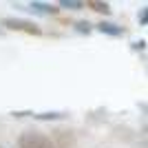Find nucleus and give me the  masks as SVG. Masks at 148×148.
<instances>
[{
    "instance_id": "obj_1",
    "label": "nucleus",
    "mask_w": 148,
    "mask_h": 148,
    "mask_svg": "<svg viewBox=\"0 0 148 148\" xmlns=\"http://www.w3.org/2000/svg\"><path fill=\"white\" fill-rule=\"evenodd\" d=\"M18 148H56V142L40 130H25L18 137Z\"/></svg>"
},
{
    "instance_id": "obj_4",
    "label": "nucleus",
    "mask_w": 148,
    "mask_h": 148,
    "mask_svg": "<svg viewBox=\"0 0 148 148\" xmlns=\"http://www.w3.org/2000/svg\"><path fill=\"white\" fill-rule=\"evenodd\" d=\"M86 5L91 7L93 11H97V13H111V5H108V2H97V0H88Z\"/></svg>"
},
{
    "instance_id": "obj_7",
    "label": "nucleus",
    "mask_w": 148,
    "mask_h": 148,
    "mask_svg": "<svg viewBox=\"0 0 148 148\" xmlns=\"http://www.w3.org/2000/svg\"><path fill=\"white\" fill-rule=\"evenodd\" d=\"M36 119H62L64 117V113H38L33 115Z\"/></svg>"
},
{
    "instance_id": "obj_2",
    "label": "nucleus",
    "mask_w": 148,
    "mask_h": 148,
    "mask_svg": "<svg viewBox=\"0 0 148 148\" xmlns=\"http://www.w3.org/2000/svg\"><path fill=\"white\" fill-rule=\"evenodd\" d=\"M2 25L9 27V29H13V31H27V33H33V36H40V33H42L40 27H36L33 22L18 20V18H5V20H2Z\"/></svg>"
},
{
    "instance_id": "obj_3",
    "label": "nucleus",
    "mask_w": 148,
    "mask_h": 148,
    "mask_svg": "<svg viewBox=\"0 0 148 148\" xmlns=\"http://www.w3.org/2000/svg\"><path fill=\"white\" fill-rule=\"evenodd\" d=\"M97 29L102 31V33H108V36H122V33H124V29H122V27L111 25V22H99V25H97Z\"/></svg>"
},
{
    "instance_id": "obj_10",
    "label": "nucleus",
    "mask_w": 148,
    "mask_h": 148,
    "mask_svg": "<svg viewBox=\"0 0 148 148\" xmlns=\"http://www.w3.org/2000/svg\"><path fill=\"white\" fill-rule=\"evenodd\" d=\"M0 148H2V146H0Z\"/></svg>"
},
{
    "instance_id": "obj_5",
    "label": "nucleus",
    "mask_w": 148,
    "mask_h": 148,
    "mask_svg": "<svg viewBox=\"0 0 148 148\" xmlns=\"http://www.w3.org/2000/svg\"><path fill=\"white\" fill-rule=\"evenodd\" d=\"M31 9L40 13H58V9L53 5H47V2H31Z\"/></svg>"
},
{
    "instance_id": "obj_9",
    "label": "nucleus",
    "mask_w": 148,
    "mask_h": 148,
    "mask_svg": "<svg viewBox=\"0 0 148 148\" xmlns=\"http://www.w3.org/2000/svg\"><path fill=\"white\" fill-rule=\"evenodd\" d=\"M75 27H77V31H86V33L91 31V25H88V22H77Z\"/></svg>"
},
{
    "instance_id": "obj_6",
    "label": "nucleus",
    "mask_w": 148,
    "mask_h": 148,
    "mask_svg": "<svg viewBox=\"0 0 148 148\" xmlns=\"http://www.w3.org/2000/svg\"><path fill=\"white\" fill-rule=\"evenodd\" d=\"M60 7H64V9H82L84 2H77V0H60Z\"/></svg>"
},
{
    "instance_id": "obj_8",
    "label": "nucleus",
    "mask_w": 148,
    "mask_h": 148,
    "mask_svg": "<svg viewBox=\"0 0 148 148\" xmlns=\"http://www.w3.org/2000/svg\"><path fill=\"white\" fill-rule=\"evenodd\" d=\"M139 25H148V7L142 9V13H139Z\"/></svg>"
}]
</instances>
